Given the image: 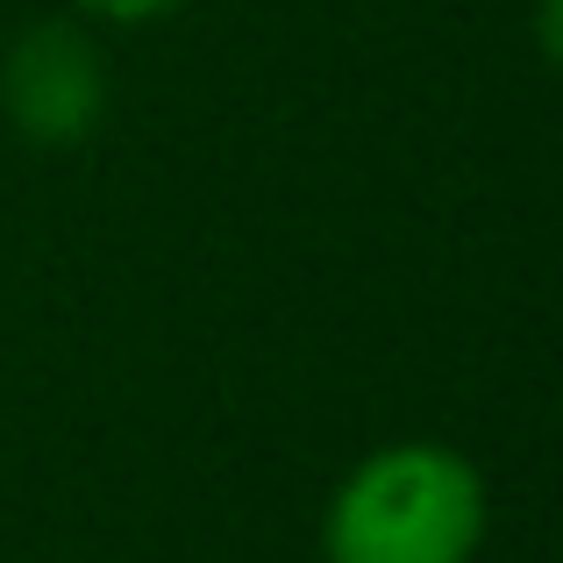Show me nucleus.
<instances>
[{
  "mask_svg": "<svg viewBox=\"0 0 563 563\" xmlns=\"http://www.w3.org/2000/svg\"><path fill=\"white\" fill-rule=\"evenodd\" d=\"M485 542V478L442 442L372 450L329 499V563H471Z\"/></svg>",
  "mask_w": 563,
  "mask_h": 563,
  "instance_id": "f257e3e1",
  "label": "nucleus"
},
{
  "mask_svg": "<svg viewBox=\"0 0 563 563\" xmlns=\"http://www.w3.org/2000/svg\"><path fill=\"white\" fill-rule=\"evenodd\" d=\"M0 108H8L14 136L43 143V151L93 136L100 108H108V71H100V51L86 43V29L71 22L22 29V43L0 65Z\"/></svg>",
  "mask_w": 563,
  "mask_h": 563,
  "instance_id": "f03ea898",
  "label": "nucleus"
},
{
  "mask_svg": "<svg viewBox=\"0 0 563 563\" xmlns=\"http://www.w3.org/2000/svg\"><path fill=\"white\" fill-rule=\"evenodd\" d=\"M71 8H86L93 22H157V14H172L179 0H71Z\"/></svg>",
  "mask_w": 563,
  "mask_h": 563,
  "instance_id": "7ed1b4c3",
  "label": "nucleus"
},
{
  "mask_svg": "<svg viewBox=\"0 0 563 563\" xmlns=\"http://www.w3.org/2000/svg\"><path fill=\"white\" fill-rule=\"evenodd\" d=\"M536 36H542V51H550V65H563V0H542L536 8Z\"/></svg>",
  "mask_w": 563,
  "mask_h": 563,
  "instance_id": "20e7f679",
  "label": "nucleus"
}]
</instances>
